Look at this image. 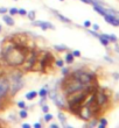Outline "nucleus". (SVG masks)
Masks as SVG:
<instances>
[{
    "label": "nucleus",
    "instance_id": "obj_1",
    "mask_svg": "<svg viewBox=\"0 0 119 128\" xmlns=\"http://www.w3.org/2000/svg\"><path fill=\"white\" fill-rule=\"evenodd\" d=\"M29 49L18 43H8L2 48V58L10 66H20L23 64Z\"/></svg>",
    "mask_w": 119,
    "mask_h": 128
},
{
    "label": "nucleus",
    "instance_id": "obj_2",
    "mask_svg": "<svg viewBox=\"0 0 119 128\" xmlns=\"http://www.w3.org/2000/svg\"><path fill=\"white\" fill-rule=\"evenodd\" d=\"M62 89L64 91L65 96H69V94H72V93H75L77 91L83 90V89H88V87L83 83H81L77 78H75L72 75H67V78L64 79L63 84H62Z\"/></svg>",
    "mask_w": 119,
    "mask_h": 128
},
{
    "label": "nucleus",
    "instance_id": "obj_3",
    "mask_svg": "<svg viewBox=\"0 0 119 128\" xmlns=\"http://www.w3.org/2000/svg\"><path fill=\"white\" fill-rule=\"evenodd\" d=\"M72 76L77 78L81 83H83L84 85L89 87V86L93 85V80H95V75H92L90 72H87L84 70H78V71H75Z\"/></svg>",
    "mask_w": 119,
    "mask_h": 128
},
{
    "label": "nucleus",
    "instance_id": "obj_4",
    "mask_svg": "<svg viewBox=\"0 0 119 128\" xmlns=\"http://www.w3.org/2000/svg\"><path fill=\"white\" fill-rule=\"evenodd\" d=\"M8 82H10V91H11L12 96H14L16 92L23 86V82H22V78H21V73H19V72L13 73V75L10 77Z\"/></svg>",
    "mask_w": 119,
    "mask_h": 128
},
{
    "label": "nucleus",
    "instance_id": "obj_5",
    "mask_svg": "<svg viewBox=\"0 0 119 128\" xmlns=\"http://www.w3.org/2000/svg\"><path fill=\"white\" fill-rule=\"evenodd\" d=\"M38 53L35 50H32V51H28V54L26 55V58H25V70L26 71H30L33 70L34 65L38 63Z\"/></svg>",
    "mask_w": 119,
    "mask_h": 128
},
{
    "label": "nucleus",
    "instance_id": "obj_6",
    "mask_svg": "<svg viewBox=\"0 0 119 128\" xmlns=\"http://www.w3.org/2000/svg\"><path fill=\"white\" fill-rule=\"evenodd\" d=\"M10 92V82L8 78H6L5 76L0 75V100H2L7 93Z\"/></svg>",
    "mask_w": 119,
    "mask_h": 128
},
{
    "label": "nucleus",
    "instance_id": "obj_7",
    "mask_svg": "<svg viewBox=\"0 0 119 128\" xmlns=\"http://www.w3.org/2000/svg\"><path fill=\"white\" fill-rule=\"evenodd\" d=\"M54 61L53 58V56H51V54L50 53H44L43 57L41 58L40 61V64H41V70H42V72H46V70H47V66H49L51 62Z\"/></svg>",
    "mask_w": 119,
    "mask_h": 128
},
{
    "label": "nucleus",
    "instance_id": "obj_8",
    "mask_svg": "<svg viewBox=\"0 0 119 128\" xmlns=\"http://www.w3.org/2000/svg\"><path fill=\"white\" fill-rule=\"evenodd\" d=\"M93 94H95V100H96V102H97V105L99 107L104 106L108 102V97L103 91H95Z\"/></svg>",
    "mask_w": 119,
    "mask_h": 128
},
{
    "label": "nucleus",
    "instance_id": "obj_9",
    "mask_svg": "<svg viewBox=\"0 0 119 128\" xmlns=\"http://www.w3.org/2000/svg\"><path fill=\"white\" fill-rule=\"evenodd\" d=\"M33 26H36L42 28L43 30H47V29H54L55 27L50 23V22H46V21H33Z\"/></svg>",
    "mask_w": 119,
    "mask_h": 128
},
{
    "label": "nucleus",
    "instance_id": "obj_10",
    "mask_svg": "<svg viewBox=\"0 0 119 128\" xmlns=\"http://www.w3.org/2000/svg\"><path fill=\"white\" fill-rule=\"evenodd\" d=\"M50 97H51L53 101L55 102V105L59 107V108H64V102H63V100H62V98H60V97L57 96V93L51 92V93H50Z\"/></svg>",
    "mask_w": 119,
    "mask_h": 128
},
{
    "label": "nucleus",
    "instance_id": "obj_11",
    "mask_svg": "<svg viewBox=\"0 0 119 128\" xmlns=\"http://www.w3.org/2000/svg\"><path fill=\"white\" fill-rule=\"evenodd\" d=\"M104 19H105V21L109 22V23H111L112 26H119V20L117 19V16L112 15V14H110V13H106L105 15H104Z\"/></svg>",
    "mask_w": 119,
    "mask_h": 128
},
{
    "label": "nucleus",
    "instance_id": "obj_12",
    "mask_svg": "<svg viewBox=\"0 0 119 128\" xmlns=\"http://www.w3.org/2000/svg\"><path fill=\"white\" fill-rule=\"evenodd\" d=\"M2 19H4V21L8 25V26H14V20L12 19V16L10 15H4L2 16Z\"/></svg>",
    "mask_w": 119,
    "mask_h": 128
},
{
    "label": "nucleus",
    "instance_id": "obj_13",
    "mask_svg": "<svg viewBox=\"0 0 119 128\" xmlns=\"http://www.w3.org/2000/svg\"><path fill=\"white\" fill-rule=\"evenodd\" d=\"M36 96H38V92L36 91H30V92L26 93V98H27L28 100H33Z\"/></svg>",
    "mask_w": 119,
    "mask_h": 128
},
{
    "label": "nucleus",
    "instance_id": "obj_14",
    "mask_svg": "<svg viewBox=\"0 0 119 128\" xmlns=\"http://www.w3.org/2000/svg\"><path fill=\"white\" fill-rule=\"evenodd\" d=\"M65 63H74V55L72 54H65Z\"/></svg>",
    "mask_w": 119,
    "mask_h": 128
},
{
    "label": "nucleus",
    "instance_id": "obj_15",
    "mask_svg": "<svg viewBox=\"0 0 119 128\" xmlns=\"http://www.w3.org/2000/svg\"><path fill=\"white\" fill-rule=\"evenodd\" d=\"M54 13L56 14V15H57V18H59V19L61 20V21L67 22V23H70V20H69V19H67V18H64L63 15H61V14H60V13H57V12H54Z\"/></svg>",
    "mask_w": 119,
    "mask_h": 128
},
{
    "label": "nucleus",
    "instance_id": "obj_16",
    "mask_svg": "<svg viewBox=\"0 0 119 128\" xmlns=\"http://www.w3.org/2000/svg\"><path fill=\"white\" fill-rule=\"evenodd\" d=\"M49 92H48V90H47V87H44V89H41V90L39 91V96L41 97V98H42V97H47V94H48Z\"/></svg>",
    "mask_w": 119,
    "mask_h": 128
},
{
    "label": "nucleus",
    "instance_id": "obj_17",
    "mask_svg": "<svg viewBox=\"0 0 119 128\" xmlns=\"http://www.w3.org/2000/svg\"><path fill=\"white\" fill-rule=\"evenodd\" d=\"M19 115H20L21 119H26V118L28 117V113H27V111H26L25 108H22L21 111H20V113H19Z\"/></svg>",
    "mask_w": 119,
    "mask_h": 128
},
{
    "label": "nucleus",
    "instance_id": "obj_18",
    "mask_svg": "<svg viewBox=\"0 0 119 128\" xmlns=\"http://www.w3.org/2000/svg\"><path fill=\"white\" fill-rule=\"evenodd\" d=\"M59 119H60V121L62 122V125L65 127V117L63 113H59Z\"/></svg>",
    "mask_w": 119,
    "mask_h": 128
},
{
    "label": "nucleus",
    "instance_id": "obj_19",
    "mask_svg": "<svg viewBox=\"0 0 119 128\" xmlns=\"http://www.w3.org/2000/svg\"><path fill=\"white\" fill-rule=\"evenodd\" d=\"M98 37H99V40H100V42H102V44H103V46H108V44H109V40H106L105 37H103L102 35H99Z\"/></svg>",
    "mask_w": 119,
    "mask_h": 128
},
{
    "label": "nucleus",
    "instance_id": "obj_20",
    "mask_svg": "<svg viewBox=\"0 0 119 128\" xmlns=\"http://www.w3.org/2000/svg\"><path fill=\"white\" fill-rule=\"evenodd\" d=\"M43 119H44V121H46V122H49V121L53 119V115H51V114H49V113H46Z\"/></svg>",
    "mask_w": 119,
    "mask_h": 128
},
{
    "label": "nucleus",
    "instance_id": "obj_21",
    "mask_svg": "<svg viewBox=\"0 0 119 128\" xmlns=\"http://www.w3.org/2000/svg\"><path fill=\"white\" fill-rule=\"evenodd\" d=\"M27 15H28V18L30 19V20H34L35 19V12L34 11H30V12H27Z\"/></svg>",
    "mask_w": 119,
    "mask_h": 128
},
{
    "label": "nucleus",
    "instance_id": "obj_22",
    "mask_svg": "<svg viewBox=\"0 0 119 128\" xmlns=\"http://www.w3.org/2000/svg\"><path fill=\"white\" fill-rule=\"evenodd\" d=\"M106 125H108L106 119H100V125H99V128H104Z\"/></svg>",
    "mask_w": 119,
    "mask_h": 128
},
{
    "label": "nucleus",
    "instance_id": "obj_23",
    "mask_svg": "<svg viewBox=\"0 0 119 128\" xmlns=\"http://www.w3.org/2000/svg\"><path fill=\"white\" fill-rule=\"evenodd\" d=\"M55 64H56V66H60V68H63V61H61V59H56L55 61Z\"/></svg>",
    "mask_w": 119,
    "mask_h": 128
},
{
    "label": "nucleus",
    "instance_id": "obj_24",
    "mask_svg": "<svg viewBox=\"0 0 119 128\" xmlns=\"http://www.w3.org/2000/svg\"><path fill=\"white\" fill-rule=\"evenodd\" d=\"M54 48L56 50H67V47H64V46H55Z\"/></svg>",
    "mask_w": 119,
    "mask_h": 128
},
{
    "label": "nucleus",
    "instance_id": "obj_25",
    "mask_svg": "<svg viewBox=\"0 0 119 128\" xmlns=\"http://www.w3.org/2000/svg\"><path fill=\"white\" fill-rule=\"evenodd\" d=\"M10 14H11V15L18 14V9H16V8H11V9H10Z\"/></svg>",
    "mask_w": 119,
    "mask_h": 128
},
{
    "label": "nucleus",
    "instance_id": "obj_26",
    "mask_svg": "<svg viewBox=\"0 0 119 128\" xmlns=\"http://www.w3.org/2000/svg\"><path fill=\"white\" fill-rule=\"evenodd\" d=\"M18 14H20V15H27V11H25V9H18Z\"/></svg>",
    "mask_w": 119,
    "mask_h": 128
},
{
    "label": "nucleus",
    "instance_id": "obj_27",
    "mask_svg": "<svg viewBox=\"0 0 119 128\" xmlns=\"http://www.w3.org/2000/svg\"><path fill=\"white\" fill-rule=\"evenodd\" d=\"M18 106L20 108H26V104H25V101H19L18 102Z\"/></svg>",
    "mask_w": 119,
    "mask_h": 128
},
{
    "label": "nucleus",
    "instance_id": "obj_28",
    "mask_svg": "<svg viewBox=\"0 0 119 128\" xmlns=\"http://www.w3.org/2000/svg\"><path fill=\"white\" fill-rule=\"evenodd\" d=\"M42 111H43L44 113H48V111H49V106H48V105H43V106H42Z\"/></svg>",
    "mask_w": 119,
    "mask_h": 128
},
{
    "label": "nucleus",
    "instance_id": "obj_29",
    "mask_svg": "<svg viewBox=\"0 0 119 128\" xmlns=\"http://www.w3.org/2000/svg\"><path fill=\"white\" fill-rule=\"evenodd\" d=\"M62 73H63L64 76L69 75V69H67V68H63V69H62Z\"/></svg>",
    "mask_w": 119,
    "mask_h": 128
},
{
    "label": "nucleus",
    "instance_id": "obj_30",
    "mask_svg": "<svg viewBox=\"0 0 119 128\" xmlns=\"http://www.w3.org/2000/svg\"><path fill=\"white\" fill-rule=\"evenodd\" d=\"M72 55H74V57H79V56H81V53H79L78 50H75V51L72 53Z\"/></svg>",
    "mask_w": 119,
    "mask_h": 128
},
{
    "label": "nucleus",
    "instance_id": "obj_31",
    "mask_svg": "<svg viewBox=\"0 0 119 128\" xmlns=\"http://www.w3.org/2000/svg\"><path fill=\"white\" fill-rule=\"evenodd\" d=\"M90 26H91V22L90 21H88V20L87 21H84V27H87L88 28V27H90Z\"/></svg>",
    "mask_w": 119,
    "mask_h": 128
},
{
    "label": "nucleus",
    "instance_id": "obj_32",
    "mask_svg": "<svg viewBox=\"0 0 119 128\" xmlns=\"http://www.w3.org/2000/svg\"><path fill=\"white\" fill-rule=\"evenodd\" d=\"M6 12H7V8H4V7L0 8V13H1V14H5Z\"/></svg>",
    "mask_w": 119,
    "mask_h": 128
},
{
    "label": "nucleus",
    "instance_id": "obj_33",
    "mask_svg": "<svg viewBox=\"0 0 119 128\" xmlns=\"http://www.w3.org/2000/svg\"><path fill=\"white\" fill-rule=\"evenodd\" d=\"M89 33H90L91 35H93V36H96V37H98V36H99V35H98V34H97V33H96V32H91V30H90V32H89Z\"/></svg>",
    "mask_w": 119,
    "mask_h": 128
},
{
    "label": "nucleus",
    "instance_id": "obj_34",
    "mask_svg": "<svg viewBox=\"0 0 119 128\" xmlns=\"http://www.w3.org/2000/svg\"><path fill=\"white\" fill-rule=\"evenodd\" d=\"M34 127H35V128H40V127H41V123H39V122L34 123Z\"/></svg>",
    "mask_w": 119,
    "mask_h": 128
},
{
    "label": "nucleus",
    "instance_id": "obj_35",
    "mask_svg": "<svg viewBox=\"0 0 119 128\" xmlns=\"http://www.w3.org/2000/svg\"><path fill=\"white\" fill-rule=\"evenodd\" d=\"M51 128H59V125H56V123H51Z\"/></svg>",
    "mask_w": 119,
    "mask_h": 128
},
{
    "label": "nucleus",
    "instance_id": "obj_36",
    "mask_svg": "<svg viewBox=\"0 0 119 128\" xmlns=\"http://www.w3.org/2000/svg\"><path fill=\"white\" fill-rule=\"evenodd\" d=\"M93 29H95V30H98V29H99V26H98V25H93Z\"/></svg>",
    "mask_w": 119,
    "mask_h": 128
},
{
    "label": "nucleus",
    "instance_id": "obj_37",
    "mask_svg": "<svg viewBox=\"0 0 119 128\" xmlns=\"http://www.w3.org/2000/svg\"><path fill=\"white\" fill-rule=\"evenodd\" d=\"M22 127H23V128H29L30 126H29L28 123H23V125H22Z\"/></svg>",
    "mask_w": 119,
    "mask_h": 128
},
{
    "label": "nucleus",
    "instance_id": "obj_38",
    "mask_svg": "<svg viewBox=\"0 0 119 128\" xmlns=\"http://www.w3.org/2000/svg\"><path fill=\"white\" fill-rule=\"evenodd\" d=\"M0 32H1V26H0Z\"/></svg>",
    "mask_w": 119,
    "mask_h": 128
},
{
    "label": "nucleus",
    "instance_id": "obj_39",
    "mask_svg": "<svg viewBox=\"0 0 119 128\" xmlns=\"http://www.w3.org/2000/svg\"><path fill=\"white\" fill-rule=\"evenodd\" d=\"M60 1H64V0H60Z\"/></svg>",
    "mask_w": 119,
    "mask_h": 128
},
{
    "label": "nucleus",
    "instance_id": "obj_40",
    "mask_svg": "<svg viewBox=\"0 0 119 128\" xmlns=\"http://www.w3.org/2000/svg\"><path fill=\"white\" fill-rule=\"evenodd\" d=\"M0 101H1V100H0Z\"/></svg>",
    "mask_w": 119,
    "mask_h": 128
},
{
    "label": "nucleus",
    "instance_id": "obj_41",
    "mask_svg": "<svg viewBox=\"0 0 119 128\" xmlns=\"http://www.w3.org/2000/svg\"><path fill=\"white\" fill-rule=\"evenodd\" d=\"M15 1H16V0H15Z\"/></svg>",
    "mask_w": 119,
    "mask_h": 128
}]
</instances>
